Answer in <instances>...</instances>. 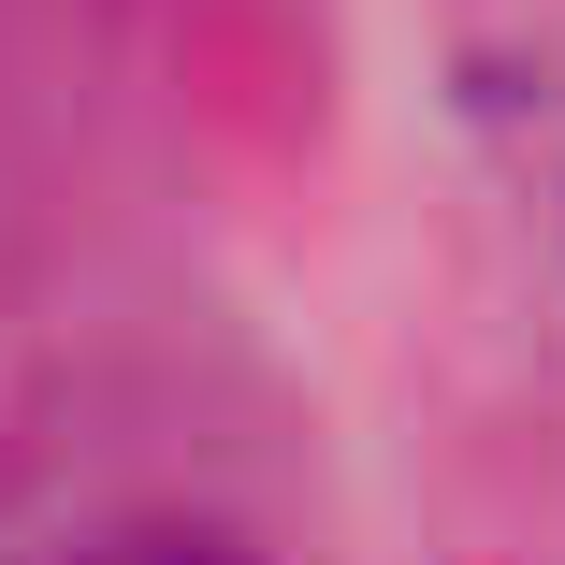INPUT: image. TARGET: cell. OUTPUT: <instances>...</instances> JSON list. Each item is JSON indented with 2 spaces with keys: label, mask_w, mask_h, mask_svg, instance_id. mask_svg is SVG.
I'll return each mask as SVG.
<instances>
[{
  "label": "cell",
  "mask_w": 565,
  "mask_h": 565,
  "mask_svg": "<svg viewBox=\"0 0 565 565\" xmlns=\"http://www.w3.org/2000/svg\"><path fill=\"white\" fill-rule=\"evenodd\" d=\"M73 565H247V551L217 536V522H102Z\"/></svg>",
  "instance_id": "cell-1"
}]
</instances>
